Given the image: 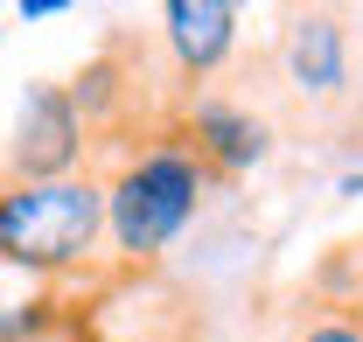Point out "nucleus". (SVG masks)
I'll list each match as a JSON object with an SVG mask.
<instances>
[{"mask_svg":"<svg viewBox=\"0 0 363 342\" xmlns=\"http://www.w3.org/2000/svg\"><path fill=\"white\" fill-rule=\"evenodd\" d=\"M294 342H363V314H342V307H315L301 321Z\"/></svg>","mask_w":363,"mask_h":342,"instance_id":"obj_8","label":"nucleus"},{"mask_svg":"<svg viewBox=\"0 0 363 342\" xmlns=\"http://www.w3.org/2000/svg\"><path fill=\"white\" fill-rule=\"evenodd\" d=\"M105 252V182L63 175V182H21L0 175V265L28 280H77Z\"/></svg>","mask_w":363,"mask_h":342,"instance_id":"obj_2","label":"nucleus"},{"mask_svg":"<svg viewBox=\"0 0 363 342\" xmlns=\"http://www.w3.org/2000/svg\"><path fill=\"white\" fill-rule=\"evenodd\" d=\"M154 49H161L175 91L196 98V91L217 84L230 70V56H238V7L230 0H168L161 28H154Z\"/></svg>","mask_w":363,"mask_h":342,"instance_id":"obj_6","label":"nucleus"},{"mask_svg":"<svg viewBox=\"0 0 363 342\" xmlns=\"http://www.w3.org/2000/svg\"><path fill=\"white\" fill-rule=\"evenodd\" d=\"M91 175L105 182V245L126 265H154V258L189 231V216L203 210V196L217 189L203 161L189 154V140L168 126L126 133V140H98L91 147Z\"/></svg>","mask_w":363,"mask_h":342,"instance_id":"obj_1","label":"nucleus"},{"mask_svg":"<svg viewBox=\"0 0 363 342\" xmlns=\"http://www.w3.org/2000/svg\"><path fill=\"white\" fill-rule=\"evenodd\" d=\"M0 175H21V182L91 175V126H84V112L70 105V84H28Z\"/></svg>","mask_w":363,"mask_h":342,"instance_id":"obj_5","label":"nucleus"},{"mask_svg":"<svg viewBox=\"0 0 363 342\" xmlns=\"http://www.w3.org/2000/svg\"><path fill=\"white\" fill-rule=\"evenodd\" d=\"M175 133L189 140V154L203 161V175L217 189L245 182L272 154V112L252 105V98H238V91H217V84L175 105Z\"/></svg>","mask_w":363,"mask_h":342,"instance_id":"obj_4","label":"nucleus"},{"mask_svg":"<svg viewBox=\"0 0 363 342\" xmlns=\"http://www.w3.org/2000/svg\"><path fill=\"white\" fill-rule=\"evenodd\" d=\"M315 307H342V314H363V238H342L328 245V258L315 265Z\"/></svg>","mask_w":363,"mask_h":342,"instance_id":"obj_7","label":"nucleus"},{"mask_svg":"<svg viewBox=\"0 0 363 342\" xmlns=\"http://www.w3.org/2000/svg\"><path fill=\"white\" fill-rule=\"evenodd\" d=\"M357 21L350 7H286L272 35V77L308 119H357Z\"/></svg>","mask_w":363,"mask_h":342,"instance_id":"obj_3","label":"nucleus"},{"mask_svg":"<svg viewBox=\"0 0 363 342\" xmlns=\"http://www.w3.org/2000/svg\"><path fill=\"white\" fill-rule=\"evenodd\" d=\"M21 14L28 21H49V14H63V0H21Z\"/></svg>","mask_w":363,"mask_h":342,"instance_id":"obj_9","label":"nucleus"}]
</instances>
